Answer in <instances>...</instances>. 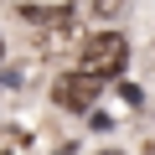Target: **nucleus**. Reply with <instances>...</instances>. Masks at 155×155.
<instances>
[{
  "label": "nucleus",
  "instance_id": "obj_1",
  "mask_svg": "<svg viewBox=\"0 0 155 155\" xmlns=\"http://www.w3.org/2000/svg\"><path fill=\"white\" fill-rule=\"evenodd\" d=\"M124 57H129V47H124V36H119V31H93L78 67L93 72L98 83H109V78H119V72H124Z\"/></svg>",
  "mask_w": 155,
  "mask_h": 155
},
{
  "label": "nucleus",
  "instance_id": "obj_2",
  "mask_svg": "<svg viewBox=\"0 0 155 155\" xmlns=\"http://www.w3.org/2000/svg\"><path fill=\"white\" fill-rule=\"evenodd\" d=\"M93 98H98V78L93 72H62V83H57V104L62 109H72V114H88L93 109Z\"/></svg>",
  "mask_w": 155,
  "mask_h": 155
},
{
  "label": "nucleus",
  "instance_id": "obj_3",
  "mask_svg": "<svg viewBox=\"0 0 155 155\" xmlns=\"http://www.w3.org/2000/svg\"><path fill=\"white\" fill-rule=\"evenodd\" d=\"M88 5H93V16L104 21V16H119V11L129 5V0H88Z\"/></svg>",
  "mask_w": 155,
  "mask_h": 155
},
{
  "label": "nucleus",
  "instance_id": "obj_4",
  "mask_svg": "<svg viewBox=\"0 0 155 155\" xmlns=\"http://www.w3.org/2000/svg\"><path fill=\"white\" fill-rule=\"evenodd\" d=\"M98 155H124V150H98Z\"/></svg>",
  "mask_w": 155,
  "mask_h": 155
}]
</instances>
